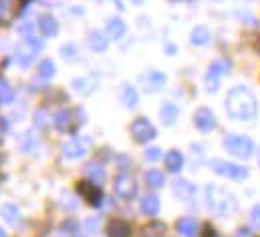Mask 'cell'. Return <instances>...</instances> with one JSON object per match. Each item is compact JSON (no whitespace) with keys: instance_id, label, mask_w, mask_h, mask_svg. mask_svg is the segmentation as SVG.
<instances>
[{"instance_id":"obj_1","label":"cell","mask_w":260,"mask_h":237,"mask_svg":"<svg viewBox=\"0 0 260 237\" xmlns=\"http://www.w3.org/2000/svg\"><path fill=\"white\" fill-rule=\"evenodd\" d=\"M226 113L234 121H252L258 115V101L246 87H234L226 97Z\"/></svg>"},{"instance_id":"obj_2","label":"cell","mask_w":260,"mask_h":237,"mask_svg":"<svg viewBox=\"0 0 260 237\" xmlns=\"http://www.w3.org/2000/svg\"><path fill=\"white\" fill-rule=\"evenodd\" d=\"M204 195H206V207H208L212 213L220 215V217H228V215H232V213L238 209V203H236L234 195L228 193L224 187L206 185Z\"/></svg>"},{"instance_id":"obj_3","label":"cell","mask_w":260,"mask_h":237,"mask_svg":"<svg viewBox=\"0 0 260 237\" xmlns=\"http://www.w3.org/2000/svg\"><path fill=\"white\" fill-rule=\"evenodd\" d=\"M224 149L238 159H250L254 153V143H252V139L234 133V135H228L224 139Z\"/></svg>"},{"instance_id":"obj_4","label":"cell","mask_w":260,"mask_h":237,"mask_svg":"<svg viewBox=\"0 0 260 237\" xmlns=\"http://www.w3.org/2000/svg\"><path fill=\"white\" fill-rule=\"evenodd\" d=\"M210 169L218 175L226 179H232V181H244L248 177V169L238 165V163H230V161H224V159H212L210 161Z\"/></svg>"},{"instance_id":"obj_5","label":"cell","mask_w":260,"mask_h":237,"mask_svg":"<svg viewBox=\"0 0 260 237\" xmlns=\"http://www.w3.org/2000/svg\"><path fill=\"white\" fill-rule=\"evenodd\" d=\"M230 64L226 60H214L210 66H208V72H206V89L208 93H216L218 87H220V78L228 72Z\"/></svg>"},{"instance_id":"obj_6","label":"cell","mask_w":260,"mask_h":237,"mask_svg":"<svg viewBox=\"0 0 260 237\" xmlns=\"http://www.w3.org/2000/svg\"><path fill=\"white\" fill-rule=\"evenodd\" d=\"M155 127L147 121V118H135L131 123V137L137 141V143H147L151 139H155Z\"/></svg>"},{"instance_id":"obj_7","label":"cell","mask_w":260,"mask_h":237,"mask_svg":"<svg viewBox=\"0 0 260 237\" xmlns=\"http://www.w3.org/2000/svg\"><path fill=\"white\" fill-rule=\"evenodd\" d=\"M113 191H115V195L119 199L129 201V199H133L137 195V183L129 175H119V177L115 179V183H113Z\"/></svg>"},{"instance_id":"obj_8","label":"cell","mask_w":260,"mask_h":237,"mask_svg":"<svg viewBox=\"0 0 260 237\" xmlns=\"http://www.w3.org/2000/svg\"><path fill=\"white\" fill-rule=\"evenodd\" d=\"M87 149H89V141L77 137V139H71L69 143L63 145V155H65L67 159L75 161V159L85 157V155H87Z\"/></svg>"},{"instance_id":"obj_9","label":"cell","mask_w":260,"mask_h":237,"mask_svg":"<svg viewBox=\"0 0 260 237\" xmlns=\"http://www.w3.org/2000/svg\"><path fill=\"white\" fill-rule=\"evenodd\" d=\"M166 74L161 72V70H147L143 76H141V83H143V89H145V93H157V91H161L164 89V85H166Z\"/></svg>"},{"instance_id":"obj_10","label":"cell","mask_w":260,"mask_h":237,"mask_svg":"<svg viewBox=\"0 0 260 237\" xmlns=\"http://www.w3.org/2000/svg\"><path fill=\"white\" fill-rule=\"evenodd\" d=\"M71 87H73V91H75L77 95H83V97L93 95V93L97 91V87H99V76L91 74V76H81V78H75V81L71 83Z\"/></svg>"},{"instance_id":"obj_11","label":"cell","mask_w":260,"mask_h":237,"mask_svg":"<svg viewBox=\"0 0 260 237\" xmlns=\"http://www.w3.org/2000/svg\"><path fill=\"white\" fill-rule=\"evenodd\" d=\"M194 125L200 131H204V133L214 131L216 129V115L208 107H200L194 113Z\"/></svg>"},{"instance_id":"obj_12","label":"cell","mask_w":260,"mask_h":237,"mask_svg":"<svg viewBox=\"0 0 260 237\" xmlns=\"http://www.w3.org/2000/svg\"><path fill=\"white\" fill-rule=\"evenodd\" d=\"M37 49L35 47H30L26 41H22L20 43V47L16 49V55H14V60L18 62V64H22V66H28L30 62H32V59L37 57Z\"/></svg>"},{"instance_id":"obj_13","label":"cell","mask_w":260,"mask_h":237,"mask_svg":"<svg viewBox=\"0 0 260 237\" xmlns=\"http://www.w3.org/2000/svg\"><path fill=\"white\" fill-rule=\"evenodd\" d=\"M39 30H41L43 36H57V32H59V22H57V18L51 16V14H43V16L39 18Z\"/></svg>"},{"instance_id":"obj_14","label":"cell","mask_w":260,"mask_h":237,"mask_svg":"<svg viewBox=\"0 0 260 237\" xmlns=\"http://www.w3.org/2000/svg\"><path fill=\"white\" fill-rule=\"evenodd\" d=\"M159 207H161V203H159V199H157L155 195H145V197L141 199V203H139L141 213L147 215V217H155V215L159 213Z\"/></svg>"},{"instance_id":"obj_15","label":"cell","mask_w":260,"mask_h":237,"mask_svg":"<svg viewBox=\"0 0 260 237\" xmlns=\"http://www.w3.org/2000/svg\"><path fill=\"white\" fill-rule=\"evenodd\" d=\"M174 193L178 197H182L184 201H190L196 195V187L190 181H186V179H176L174 181Z\"/></svg>"},{"instance_id":"obj_16","label":"cell","mask_w":260,"mask_h":237,"mask_svg":"<svg viewBox=\"0 0 260 237\" xmlns=\"http://www.w3.org/2000/svg\"><path fill=\"white\" fill-rule=\"evenodd\" d=\"M178 107L172 103V101H166L161 107H159V117H161V123L166 127H172L176 121H178Z\"/></svg>"},{"instance_id":"obj_17","label":"cell","mask_w":260,"mask_h":237,"mask_svg":"<svg viewBox=\"0 0 260 237\" xmlns=\"http://www.w3.org/2000/svg\"><path fill=\"white\" fill-rule=\"evenodd\" d=\"M125 32H127V24L121 18H111L107 22V34H109V38L119 41V38L125 36Z\"/></svg>"},{"instance_id":"obj_18","label":"cell","mask_w":260,"mask_h":237,"mask_svg":"<svg viewBox=\"0 0 260 237\" xmlns=\"http://www.w3.org/2000/svg\"><path fill=\"white\" fill-rule=\"evenodd\" d=\"M0 215H2V219H4L8 225H12V227L20 221V211H18V207L12 205V203H4V205L0 207Z\"/></svg>"},{"instance_id":"obj_19","label":"cell","mask_w":260,"mask_h":237,"mask_svg":"<svg viewBox=\"0 0 260 237\" xmlns=\"http://www.w3.org/2000/svg\"><path fill=\"white\" fill-rule=\"evenodd\" d=\"M210 38H212V34H210V30L206 28V26H196L194 30H192V34H190V43L194 45V47H206L208 43H210Z\"/></svg>"},{"instance_id":"obj_20","label":"cell","mask_w":260,"mask_h":237,"mask_svg":"<svg viewBox=\"0 0 260 237\" xmlns=\"http://www.w3.org/2000/svg\"><path fill=\"white\" fill-rule=\"evenodd\" d=\"M89 47H91V51H95V53H105L107 51V47H109V41L99 32V30H93L91 34H89Z\"/></svg>"},{"instance_id":"obj_21","label":"cell","mask_w":260,"mask_h":237,"mask_svg":"<svg viewBox=\"0 0 260 237\" xmlns=\"http://www.w3.org/2000/svg\"><path fill=\"white\" fill-rule=\"evenodd\" d=\"M164 161H166L168 171H172V173H178V171H182V167H184V157H182L180 151H170Z\"/></svg>"},{"instance_id":"obj_22","label":"cell","mask_w":260,"mask_h":237,"mask_svg":"<svg viewBox=\"0 0 260 237\" xmlns=\"http://www.w3.org/2000/svg\"><path fill=\"white\" fill-rule=\"evenodd\" d=\"M121 103L127 107V109H135L137 103H139V97H137V91L129 87V85H123L121 87Z\"/></svg>"},{"instance_id":"obj_23","label":"cell","mask_w":260,"mask_h":237,"mask_svg":"<svg viewBox=\"0 0 260 237\" xmlns=\"http://www.w3.org/2000/svg\"><path fill=\"white\" fill-rule=\"evenodd\" d=\"M178 231L184 237H196L198 235V223L192 217H184L178 221Z\"/></svg>"},{"instance_id":"obj_24","label":"cell","mask_w":260,"mask_h":237,"mask_svg":"<svg viewBox=\"0 0 260 237\" xmlns=\"http://www.w3.org/2000/svg\"><path fill=\"white\" fill-rule=\"evenodd\" d=\"M143 179H145V183H147L149 187H153V189L164 187V183H166V175H164L161 171H157V169H147Z\"/></svg>"},{"instance_id":"obj_25","label":"cell","mask_w":260,"mask_h":237,"mask_svg":"<svg viewBox=\"0 0 260 237\" xmlns=\"http://www.w3.org/2000/svg\"><path fill=\"white\" fill-rule=\"evenodd\" d=\"M55 70H57L55 62H53L51 59H45L41 64H39V78L49 81V78H53V76H55Z\"/></svg>"},{"instance_id":"obj_26","label":"cell","mask_w":260,"mask_h":237,"mask_svg":"<svg viewBox=\"0 0 260 237\" xmlns=\"http://www.w3.org/2000/svg\"><path fill=\"white\" fill-rule=\"evenodd\" d=\"M14 101V89L8 85L6 78L0 76V103H12Z\"/></svg>"},{"instance_id":"obj_27","label":"cell","mask_w":260,"mask_h":237,"mask_svg":"<svg viewBox=\"0 0 260 237\" xmlns=\"http://www.w3.org/2000/svg\"><path fill=\"white\" fill-rule=\"evenodd\" d=\"M87 175H89V179H91L93 183H97V185H101V183L105 181V177H107L105 169H103V167H97V165H89Z\"/></svg>"},{"instance_id":"obj_28","label":"cell","mask_w":260,"mask_h":237,"mask_svg":"<svg viewBox=\"0 0 260 237\" xmlns=\"http://www.w3.org/2000/svg\"><path fill=\"white\" fill-rule=\"evenodd\" d=\"M61 57H63L67 62H75V60L79 59V49H77L73 43L63 45V47H61Z\"/></svg>"},{"instance_id":"obj_29","label":"cell","mask_w":260,"mask_h":237,"mask_svg":"<svg viewBox=\"0 0 260 237\" xmlns=\"http://www.w3.org/2000/svg\"><path fill=\"white\" fill-rule=\"evenodd\" d=\"M53 121H55V127H57L59 131H67V129L71 127V113H69V111H59Z\"/></svg>"},{"instance_id":"obj_30","label":"cell","mask_w":260,"mask_h":237,"mask_svg":"<svg viewBox=\"0 0 260 237\" xmlns=\"http://www.w3.org/2000/svg\"><path fill=\"white\" fill-rule=\"evenodd\" d=\"M99 217H87L85 221H83V229L85 231H89V233H95V231H99Z\"/></svg>"},{"instance_id":"obj_31","label":"cell","mask_w":260,"mask_h":237,"mask_svg":"<svg viewBox=\"0 0 260 237\" xmlns=\"http://www.w3.org/2000/svg\"><path fill=\"white\" fill-rule=\"evenodd\" d=\"M10 6H12V0H0V20L8 18V14H10Z\"/></svg>"},{"instance_id":"obj_32","label":"cell","mask_w":260,"mask_h":237,"mask_svg":"<svg viewBox=\"0 0 260 237\" xmlns=\"http://www.w3.org/2000/svg\"><path fill=\"white\" fill-rule=\"evenodd\" d=\"M161 157V149L159 147H149L147 151H145V159L147 161H155V159H159Z\"/></svg>"},{"instance_id":"obj_33","label":"cell","mask_w":260,"mask_h":237,"mask_svg":"<svg viewBox=\"0 0 260 237\" xmlns=\"http://www.w3.org/2000/svg\"><path fill=\"white\" fill-rule=\"evenodd\" d=\"M250 219H252V223L260 227V203H256L254 207H252V213H250Z\"/></svg>"},{"instance_id":"obj_34","label":"cell","mask_w":260,"mask_h":237,"mask_svg":"<svg viewBox=\"0 0 260 237\" xmlns=\"http://www.w3.org/2000/svg\"><path fill=\"white\" fill-rule=\"evenodd\" d=\"M113 2H115V4H117V8H119V10H123V8H125V6H123V2H121V0H113Z\"/></svg>"},{"instance_id":"obj_35","label":"cell","mask_w":260,"mask_h":237,"mask_svg":"<svg viewBox=\"0 0 260 237\" xmlns=\"http://www.w3.org/2000/svg\"><path fill=\"white\" fill-rule=\"evenodd\" d=\"M4 129H6V121H4V118H0V133H2Z\"/></svg>"},{"instance_id":"obj_36","label":"cell","mask_w":260,"mask_h":237,"mask_svg":"<svg viewBox=\"0 0 260 237\" xmlns=\"http://www.w3.org/2000/svg\"><path fill=\"white\" fill-rule=\"evenodd\" d=\"M0 237H6V233H4V231H2V227H0Z\"/></svg>"}]
</instances>
